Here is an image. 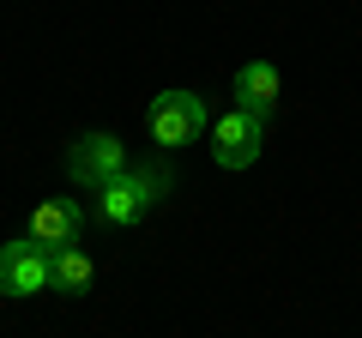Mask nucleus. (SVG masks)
I'll return each mask as SVG.
<instances>
[{"label":"nucleus","mask_w":362,"mask_h":338,"mask_svg":"<svg viewBox=\"0 0 362 338\" xmlns=\"http://www.w3.org/2000/svg\"><path fill=\"white\" fill-rule=\"evenodd\" d=\"M169 194V169H145V163H127L115 175V182L97 187V218L115 223V230H127V223H139L145 211L157 206V199Z\"/></svg>","instance_id":"f257e3e1"},{"label":"nucleus","mask_w":362,"mask_h":338,"mask_svg":"<svg viewBox=\"0 0 362 338\" xmlns=\"http://www.w3.org/2000/svg\"><path fill=\"white\" fill-rule=\"evenodd\" d=\"M145 127H151L157 151H181V145H194L199 133L211 127L206 97H194V91H157L151 109H145Z\"/></svg>","instance_id":"f03ea898"},{"label":"nucleus","mask_w":362,"mask_h":338,"mask_svg":"<svg viewBox=\"0 0 362 338\" xmlns=\"http://www.w3.org/2000/svg\"><path fill=\"white\" fill-rule=\"evenodd\" d=\"M121 169H127V145L115 133H78L66 145V182L73 187H103V182H115Z\"/></svg>","instance_id":"7ed1b4c3"},{"label":"nucleus","mask_w":362,"mask_h":338,"mask_svg":"<svg viewBox=\"0 0 362 338\" xmlns=\"http://www.w3.org/2000/svg\"><path fill=\"white\" fill-rule=\"evenodd\" d=\"M259 145H266V121L247 115V109H230L223 121H211V157H218V169H247L259 157Z\"/></svg>","instance_id":"20e7f679"},{"label":"nucleus","mask_w":362,"mask_h":338,"mask_svg":"<svg viewBox=\"0 0 362 338\" xmlns=\"http://www.w3.org/2000/svg\"><path fill=\"white\" fill-rule=\"evenodd\" d=\"M37 290H49V254L30 235L0 242V296H37Z\"/></svg>","instance_id":"39448f33"},{"label":"nucleus","mask_w":362,"mask_h":338,"mask_svg":"<svg viewBox=\"0 0 362 338\" xmlns=\"http://www.w3.org/2000/svg\"><path fill=\"white\" fill-rule=\"evenodd\" d=\"M25 235L42 247V254H61V247H78V235H85V211H78V199H42V206L30 211Z\"/></svg>","instance_id":"423d86ee"},{"label":"nucleus","mask_w":362,"mask_h":338,"mask_svg":"<svg viewBox=\"0 0 362 338\" xmlns=\"http://www.w3.org/2000/svg\"><path fill=\"white\" fill-rule=\"evenodd\" d=\"M278 97H284V78H278L272 61H242V66H235V109L272 121V115H278Z\"/></svg>","instance_id":"0eeeda50"},{"label":"nucleus","mask_w":362,"mask_h":338,"mask_svg":"<svg viewBox=\"0 0 362 338\" xmlns=\"http://www.w3.org/2000/svg\"><path fill=\"white\" fill-rule=\"evenodd\" d=\"M90 284H97V266H90L85 247H61V254H49V290H61V296H85Z\"/></svg>","instance_id":"6e6552de"}]
</instances>
